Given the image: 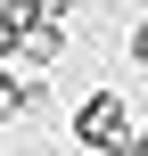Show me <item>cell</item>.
Segmentation results:
<instances>
[{
  "label": "cell",
  "mask_w": 148,
  "mask_h": 156,
  "mask_svg": "<svg viewBox=\"0 0 148 156\" xmlns=\"http://www.w3.org/2000/svg\"><path fill=\"white\" fill-rule=\"evenodd\" d=\"M124 132H132V115H124V99H115V90L82 99V115H74V140H82V148H99V156H124V148H132Z\"/></svg>",
  "instance_id": "6da1fadb"
},
{
  "label": "cell",
  "mask_w": 148,
  "mask_h": 156,
  "mask_svg": "<svg viewBox=\"0 0 148 156\" xmlns=\"http://www.w3.org/2000/svg\"><path fill=\"white\" fill-rule=\"evenodd\" d=\"M25 49H33V58H58V49H66V33H58V25H33V33H25Z\"/></svg>",
  "instance_id": "7a4b0ae2"
},
{
  "label": "cell",
  "mask_w": 148,
  "mask_h": 156,
  "mask_svg": "<svg viewBox=\"0 0 148 156\" xmlns=\"http://www.w3.org/2000/svg\"><path fill=\"white\" fill-rule=\"evenodd\" d=\"M16 107H25V82H8V74H0V123H8Z\"/></svg>",
  "instance_id": "3957f363"
},
{
  "label": "cell",
  "mask_w": 148,
  "mask_h": 156,
  "mask_svg": "<svg viewBox=\"0 0 148 156\" xmlns=\"http://www.w3.org/2000/svg\"><path fill=\"white\" fill-rule=\"evenodd\" d=\"M16 33H25V25H16V16H8V8H0V49H8V41H16Z\"/></svg>",
  "instance_id": "277c9868"
},
{
  "label": "cell",
  "mask_w": 148,
  "mask_h": 156,
  "mask_svg": "<svg viewBox=\"0 0 148 156\" xmlns=\"http://www.w3.org/2000/svg\"><path fill=\"white\" fill-rule=\"evenodd\" d=\"M132 49H140V66H148V25H140V33H132Z\"/></svg>",
  "instance_id": "5b68a950"
},
{
  "label": "cell",
  "mask_w": 148,
  "mask_h": 156,
  "mask_svg": "<svg viewBox=\"0 0 148 156\" xmlns=\"http://www.w3.org/2000/svg\"><path fill=\"white\" fill-rule=\"evenodd\" d=\"M132 156H148V132H140V148H132Z\"/></svg>",
  "instance_id": "8992f818"
}]
</instances>
